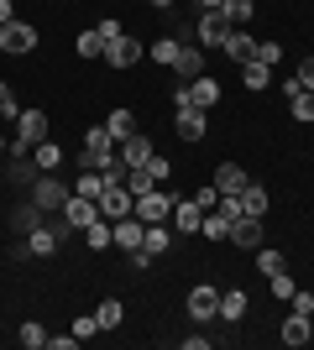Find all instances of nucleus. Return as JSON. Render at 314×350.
Listing matches in <instances>:
<instances>
[{
	"instance_id": "5701e85b",
	"label": "nucleus",
	"mask_w": 314,
	"mask_h": 350,
	"mask_svg": "<svg viewBox=\"0 0 314 350\" xmlns=\"http://www.w3.org/2000/svg\"><path fill=\"white\" fill-rule=\"evenodd\" d=\"M84 241H90V251H105L110 246V241H116V225H110V219H94V225H84Z\"/></svg>"
},
{
	"instance_id": "6e6552de",
	"label": "nucleus",
	"mask_w": 314,
	"mask_h": 350,
	"mask_svg": "<svg viewBox=\"0 0 314 350\" xmlns=\"http://www.w3.org/2000/svg\"><path fill=\"white\" fill-rule=\"evenodd\" d=\"M168 219H173V230H179V235H194L199 225H205V209H199V199H173V215H168Z\"/></svg>"
},
{
	"instance_id": "c85d7f7f",
	"label": "nucleus",
	"mask_w": 314,
	"mask_h": 350,
	"mask_svg": "<svg viewBox=\"0 0 314 350\" xmlns=\"http://www.w3.org/2000/svg\"><path fill=\"white\" fill-rule=\"evenodd\" d=\"M11 225H16V230H21V235H31V230H37V225H42V209H37V204H21V209H16V215H11Z\"/></svg>"
},
{
	"instance_id": "6ab92c4d",
	"label": "nucleus",
	"mask_w": 314,
	"mask_h": 350,
	"mask_svg": "<svg viewBox=\"0 0 314 350\" xmlns=\"http://www.w3.org/2000/svg\"><path fill=\"white\" fill-rule=\"evenodd\" d=\"M189 100H194V110H209V105H220V84L199 73L194 84H189Z\"/></svg>"
},
{
	"instance_id": "49530a36",
	"label": "nucleus",
	"mask_w": 314,
	"mask_h": 350,
	"mask_svg": "<svg viewBox=\"0 0 314 350\" xmlns=\"http://www.w3.org/2000/svg\"><path fill=\"white\" fill-rule=\"evenodd\" d=\"M47 345H53V350H74L79 335H47Z\"/></svg>"
},
{
	"instance_id": "4c0bfd02",
	"label": "nucleus",
	"mask_w": 314,
	"mask_h": 350,
	"mask_svg": "<svg viewBox=\"0 0 314 350\" xmlns=\"http://www.w3.org/2000/svg\"><path fill=\"white\" fill-rule=\"evenodd\" d=\"M100 189H105V178H100V173H84L74 193H84V199H100Z\"/></svg>"
},
{
	"instance_id": "4be33fe9",
	"label": "nucleus",
	"mask_w": 314,
	"mask_h": 350,
	"mask_svg": "<svg viewBox=\"0 0 314 350\" xmlns=\"http://www.w3.org/2000/svg\"><path fill=\"white\" fill-rule=\"evenodd\" d=\"M236 199H241V215H257V219L267 215V189H257V183H246V189H241Z\"/></svg>"
},
{
	"instance_id": "c756f323",
	"label": "nucleus",
	"mask_w": 314,
	"mask_h": 350,
	"mask_svg": "<svg viewBox=\"0 0 314 350\" xmlns=\"http://www.w3.org/2000/svg\"><path fill=\"white\" fill-rule=\"evenodd\" d=\"M105 126H110V136H116V142H126V136H136V116H131V110H116V116L105 120Z\"/></svg>"
},
{
	"instance_id": "423d86ee",
	"label": "nucleus",
	"mask_w": 314,
	"mask_h": 350,
	"mask_svg": "<svg viewBox=\"0 0 314 350\" xmlns=\"http://www.w3.org/2000/svg\"><path fill=\"white\" fill-rule=\"evenodd\" d=\"M231 37V16L225 11H199V47H220Z\"/></svg>"
},
{
	"instance_id": "58836bf2",
	"label": "nucleus",
	"mask_w": 314,
	"mask_h": 350,
	"mask_svg": "<svg viewBox=\"0 0 314 350\" xmlns=\"http://www.w3.org/2000/svg\"><path fill=\"white\" fill-rule=\"evenodd\" d=\"M257 267H262V278H272V272H283V256L278 251H257Z\"/></svg>"
},
{
	"instance_id": "9d476101",
	"label": "nucleus",
	"mask_w": 314,
	"mask_h": 350,
	"mask_svg": "<svg viewBox=\"0 0 314 350\" xmlns=\"http://www.w3.org/2000/svg\"><path fill=\"white\" fill-rule=\"evenodd\" d=\"M0 47H5V53H31V47H37V31H31L27 21H5V27H0Z\"/></svg>"
},
{
	"instance_id": "a878e982",
	"label": "nucleus",
	"mask_w": 314,
	"mask_h": 350,
	"mask_svg": "<svg viewBox=\"0 0 314 350\" xmlns=\"http://www.w3.org/2000/svg\"><path fill=\"white\" fill-rule=\"evenodd\" d=\"M74 53H79V58H105V37H100V31H79V37H74Z\"/></svg>"
},
{
	"instance_id": "864d4df0",
	"label": "nucleus",
	"mask_w": 314,
	"mask_h": 350,
	"mask_svg": "<svg viewBox=\"0 0 314 350\" xmlns=\"http://www.w3.org/2000/svg\"><path fill=\"white\" fill-rule=\"evenodd\" d=\"M152 5H157V11H163V5H173V0H152Z\"/></svg>"
},
{
	"instance_id": "ddd939ff",
	"label": "nucleus",
	"mask_w": 314,
	"mask_h": 350,
	"mask_svg": "<svg viewBox=\"0 0 314 350\" xmlns=\"http://www.w3.org/2000/svg\"><path fill=\"white\" fill-rule=\"evenodd\" d=\"M231 241L246 246V251L262 246V219H257V215H236V219H231Z\"/></svg>"
},
{
	"instance_id": "de8ad7c7",
	"label": "nucleus",
	"mask_w": 314,
	"mask_h": 350,
	"mask_svg": "<svg viewBox=\"0 0 314 350\" xmlns=\"http://www.w3.org/2000/svg\"><path fill=\"white\" fill-rule=\"evenodd\" d=\"M299 84H304V89H314V58H304V63H299Z\"/></svg>"
},
{
	"instance_id": "1a4fd4ad",
	"label": "nucleus",
	"mask_w": 314,
	"mask_h": 350,
	"mask_svg": "<svg viewBox=\"0 0 314 350\" xmlns=\"http://www.w3.org/2000/svg\"><path fill=\"white\" fill-rule=\"evenodd\" d=\"M189 314H194L199 324H205V319H220V293L209 288V282H199V288L189 293Z\"/></svg>"
},
{
	"instance_id": "bb28decb",
	"label": "nucleus",
	"mask_w": 314,
	"mask_h": 350,
	"mask_svg": "<svg viewBox=\"0 0 314 350\" xmlns=\"http://www.w3.org/2000/svg\"><path fill=\"white\" fill-rule=\"evenodd\" d=\"M309 335H314V329H309V314H293V319L283 324V345H309Z\"/></svg>"
},
{
	"instance_id": "c9c22d12",
	"label": "nucleus",
	"mask_w": 314,
	"mask_h": 350,
	"mask_svg": "<svg viewBox=\"0 0 314 350\" xmlns=\"http://www.w3.org/2000/svg\"><path fill=\"white\" fill-rule=\"evenodd\" d=\"M293 278H288V272H272V298H278V304H288V298H293Z\"/></svg>"
},
{
	"instance_id": "7c9ffc66",
	"label": "nucleus",
	"mask_w": 314,
	"mask_h": 350,
	"mask_svg": "<svg viewBox=\"0 0 314 350\" xmlns=\"http://www.w3.org/2000/svg\"><path fill=\"white\" fill-rule=\"evenodd\" d=\"M94 319H100V329H116V324H120V319H126V308H120V304H116V298H105V304H100V308H94Z\"/></svg>"
},
{
	"instance_id": "20e7f679",
	"label": "nucleus",
	"mask_w": 314,
	"mask_h": 350,
	"mask_svg": "<svg viewBox=\"0 0 314 350\" xmlns=\"http://www.w3.org/2000/svg\"><path fill=\"white\" fill-rule=\"evenodd\" d=\"M142 58H147V47L136 42V37H126V31H120L116 42H105V63L110 68H136Z\"/></svg>"
},
{
	"instance_id": "09e8293b",
	"label": "nucleus",
	"mask_w": 314,
	"mask_h": 350,
	"mask_svg": "<svg viewBox=\"0 0 314 350\" xmlns=\"http://www.w3.org/2000/svg\"><path fill=\"white\" fill-rule=\"evenodd\" d=\"M147 167H152V178H157V183H163V178H168V173H173V167H168V162H163V157H157V152H152V162H147Z\"/></svg>"
},
{
	"instance_id": "39448f33",
	"label": "nucleus",
	"mask_w": 314,
	"mask_h": 350,
	"mask_svg": "<svg viewBox=\"0 0 314 350\" xmlns=\"http://www.w3.org/2000/svg\"><path fill=\"white\" fill-rule=\"evenodd\" d=\"M168 215H173V193L152 189V193L136 199V219H142V225H157V219H168Z\"/></svg>"
},
{
	"instance_id": "7ed1b4c3",
	"label": "nucleus",
	"mask_w": 314,
	"mask_h": 350,
	"mask_svg": "<svg viewBox=\"0 0 314 350\" xmlns=\"http://www.w3.org/2000/svg\"><path fill=\"white\" fill-rule=\"evenodd\" d=\"M63 235H68V219H58V225H37V230L27 235V246H21V256H53Z\"/></svg>"
},
{
	"instance_id": "e433bc0d",
	"label": "nucleus",
	"mask_w": 314,
	"mask_h": 350,
	"mask_svg": "<svg viewBox=\"0 0 314 350\" xmlns=\"http://www.w3.org/2000/svg\"><path fill=\"white\" fill-rule=\"evenodd\" d=\"M21 345H27V350H42L47 345V329H42V324H21Z\"/></svg>"
},
{
	"instance_id": "dca6fc26",
	"label": "nucleus",
	"mask_w": 314,
	"mask_h": 350,
	"mask_svg": "<svg viewBox=\"0 0 314 350\" xmlns=\"http://www.w3.org/2000/svg\"><path fill=\"white\" fill-rule=\"evenodd\" d=\"M215 189H220V199H236V193L246 189V173H241V162H220V173H215Z\"/></svg>"
},
{
	"instance_id": "a18cd8bd",
	"label": "nucleus",
	"mask_w": 314,
	"mask_h": 350,
	"mask_svg": "<svg viewBox=\"0 0 314 350\" xmlns=\"http://www.w3.org/2000/svg\"><path fill=\"white\" fill-rule=\"evenodd\" d=\"M288 304H293V314H314V293H293Z\"/></svg>"
},
{
	"instance_id": "603ef678",
	"label": "nucleus",
	"mask_w": 314,
	"mask_h": 350,
	"mask_svg": "<svg viewBox=\"0 0 314 350\" xmlns=\"http://www.w3.org/2000/svg\"><path fill=\"white\" fill-rule=\"evenodd\" d=\"M225 0H199V11H220Z\"/></svg>"
},
{
	"instance_id": "f03ea898",
	"label": "nucleus",
	"mask_w": 314,
	"mask_h": 350,
	"mask_svg": "<svg viewBox=\"0 0 314 350\" xmlns=\"http://www.w3.org/2000/svg\"><path fill=\"white\" fill-rule=\"evenodd\" d=\"M94 204H100V215L110 219V225H116V219L136 215V193L126 189V183H105V189H100V199H94Z\"/></svg>"
},
{
	"instance_id": "37998d69",
	"label": "nucleus",
	"mask_w": 314,
	"mask_h": 350,
	"mask_svg": "<svg viewBox=\"0 0 314 350\" xmlns=\"http://www.w3.org/2000/svg\"><path fill=\"white\" fill-rule=\"evenodd\" d=\"M74 335H79V340H90V335H100V319H94V314H90V319H74Z\"/></svg>"
},
{
	"instance_id": "a19ab883",
	"label": "nucleus",
	"mask_w": 314,
	"mask_h": 350,
	"mask_svg": "<svg viewBox=\"0 0 314 350\" xmlns=\"http://www.w3.org/2000/svg\"><path fill=\"white\" fill-rule=\"evenodd\" d=\"M278 58H283V47H278V42H257V63H267V68H272Z\"/></svg>"
},
{
	"instance_id": "79ce46f5",
	"label": "nucleus",
	"mask_w": 314,
	"mask_h": 350,
	"mask_svg": "<svg viewBox=\"0 0 314 350\" xmlns=\"http://www.w3.org/2000/svg\"><path fill=\"white\" fill-rule=\"evenodd\" d=\"M194 199H199V209H215V204H220V189L205 183V189H194Z\"/></svg>"
},
{
	"instance_id": "f3484780",
	"label": "nucleus",
	"mask_w": 314,
	"mask_h": 350,
	"mask_svg": "<svg viewBox=\"0 0 314 350\" xmlns=\"http://www.w3.org/2000/svg\"><path fill=\"white\" fill-rule=\"evenodd\" d=\"M173 68H179V79H183V84H194L199 73H205V53L183 42V47H179V63H173Z\"/></svg>"
},
{
	"instance_id": "8fccbe9b",
	"label": "nucleus",
	"mask_w": 314,
	"mask_h": 350,
	"mask_svg": "<svg viewBox=\"0 0 314 350\" xmlns=\"http://www.w3.org/2000/svg\"><path fill=\"white\" fill-rule=\"evenodd\" d=\"M94 31H100L105 42H116V37H120V21H100V27H94Z\"/></svg>"
},
{
	"instance_id": "0eeeda50",
	"label": "nucleus",
	"mask_w": 314,
	"mask_h": 350,
	"mask_svg": "<svg viewBox=\"0 0 314 350\" xmlns=\"http://www.w3.org/2000/svg\"><path fill=\"white\" fill-rule=\"evenodd\" d=\"M63 219H68V230H84V225H94V219H100V204H94V199H84V193H68Z\"/></svg>"
},
{
	"instance_id": "2eb2a0df",
	"label": "nucleus",
	"mask_w": 314,
	"mask_h": 350,
	"mask_svg": "<svg viewBox=\"0 0 314 350\" xmlns=\"http://www.w3.org/2000/svg\"><path fill=\"white\" fill-rule=\"evenodd\" d=\"M120 162H126V167H147V162H152V142L142 131L126 136V142H120Z\"/></svg>"
},
{
	"instance_id": "2f4dec72",
	"label": "nucleus",
	"mask_w": 314,
	"mask_h": 350,
	"mask_svg": "<svg viewBox=\"0 0 314 350\" xmlns=\"http://www.w3.org/2000/svg\"><path fill=\"white\" fill-rule=\"evenodd\" d=\"M179 47H183V42H173V37H163V42H152L147 53H152V58H157V63H168V68H173V63H179Z\"/></svg>"
},
{
	"instance_id": "a211bd4d",
	"label": "nucleus",
	"mask_w": 314,
	"mask_h": 350,
	"mask_svg": "<svg viewBox=\"0 0 314 350\" xmlns=\"http://www.w3.org/2000/svg\"><path fill=\"white\" fill-rule=\"evenodd\" d=\"M168 246H173V230H168L163 219H157V225H147V230H142V246H136V251H147V256H163Z\"/></svg>"
},
{
	"instance_id": "5fc2aeb1",
	"label": "nucleus",
	"mask_w": 314,
	"mask_h": 350,
	"mask_svg": "<svg viewBox=\"0 0 314 350\" xmlns=\"http://www.w3.org/2000/svg\"><path fill=\"white\" fill-rule=\"evenodd\" d=\"M0 152H11V142H5V136H0Z\"/></svg>"
},
{
	"instance_id": "9b49d317",
	"label": "nucleus",
	"mask_w": 314,
	"mask_h": 350,
	"mask_svg": "<svg viewBox=\"0 0 314 350\" xmlns=\"http://www.w3.org/2000/svg\"><path fill=\"white\" fill-rule=\"evenodd\" d=\"M31 204L42 209V215H47V209H58V215H63V204H68V189H63L58 178H42V183L31 189Z\"/></svg>"
},
{
	"instance_id": "412c9836",
	"label": "nucleus",
	"mask_w": 314,
	"mask_h": 350,
	"mask_svg": "<svg viewBox=\"0 0 314 350\" xmlns=\"http://www.w3.org/2000/svg\"><path fill=\"white\" fill-rule=\"evenodd\" d=\"M199 230H205L209 241H231V215H225L220 204H215V209H205V225H199Z\"/></svg>"
},
{
	"instance_id": "c03bdc74",
	"label": "nucleus",
	"mask_w": 314,
	"mask_h": 350,
	"mask_svg": "<svg viewBox=\"0 0 314 350\" xmlns=\"http://www.w3.org/2000/svg\"><path fill=\"white\" fill-rule=\"evenodd\" d=\"M11 178H16V183H27V178H31V162H27V152H21V157L11 162Z\"/></svg>"
},
{
	"instance_id": "aec40b11",
	"label": "nucleus",
	"mask_w": 314,
	"mask_h": 350,
	"mask_svg": "<svg viewBox=\"0 0 314 350\" xmlns=\"http://www.w3.org/2000/svg\"><path fill=\"white\" fill-rule=\"evenodd\" d=\"M142 230H147V225H142V219H136V215H126V219H116V246H126V251H136V246H142Z\"/></svg>"
},
{
	"instance_id": "72a5a7b5",
	"label": "nucleus",
	"mask_w": 314,
	"mask_h": 350,
	"mask_svg": "<svg viewBox=\"0 0 314 350\" xmlns=\"http://www.w3.org/2000/svg\"><path fill=\"white\" fill-rule=\"evenodd\" d=\"M16 116H21V105H16V89L0 79V120H16Z\"/></svg>"
},
{
	"instance_id": "f704fd0d",
	"label": "nucleus",
	"mask_w": 314,
	"mask_h": 350,
	"mask_svg": "<svg viewBox=\"0 0 314 350\" xmlns=\"http://www.w3.org/2000/svg\"><path fill=\"white\" fill-rule=\"evenodd\" d=\"M293 120H314V89H304V94H293Z\"/></svg>"
},
{
	"instance_id": "393cba45",
	"label": "nucleus",
	"mask_w": 314,
	"mask_h": 350,
	"mask_svg": "<svg viewBox=\"0 0 314 350\" xmlns=\"http://www.w3.org/2000/svg\"><path fill=\"white\" fill-rule=\"evenodd\" d=\"M220 319L225 324H236V319H246V293H220Z\"/></svg>"
},
{
	"instance_id": "473e14b6",
	"label": "nucleus",
	"mask_w": 314,
	"mask_h": 350,
	"mask_svg": "<svg viewBox=\"0 0 314 350\" xmlns=\"http://www.w3.org/2000/svg\"><path fill=\"white\" fill-rule=\"evenodd\" d=\"M220 11L231 16V27H246V21H252V0H225Z\"/></svg>"
},
{
	"instance_id": "ea45409f",
	"label": "nucleus",
	"mask_w": 314,
	"mask_h": 350,
	"mask_svg": "<svg viewBox=\"0 0 314 350\" xmlns=\"http://www.w3.org/2000/svg\"><path fill=\"white\" fill-rule=\"evenodd\" d=\"M58 162H63V152H58L53 142H42V146H37V167H58Z\"/></svg>"
},
{
	"instance_id": "3c124183",
	"label": "nucleus",
	"mask_w": 314,
	"mask_h": 350,
	"mask_svg": "<svg viewBox=\"0 0 314 350\" xmlns=\"http://www.w3.org/2000/svg\"><path fill=\"white\" fill-rule=\"evenodd\" d=\"M5 21H16V16H11V0H0V27H5Z\"/></svg>"
},
{
	"instance_id": "f8f14e48",
	"label": "nucleus",
	"mask_w": 314,
	"mask_h": 350,
	"mask_svg": "<svg viewBox=\"0 0 314 350\" xmlns=\"http://www.w3.org/2000/svg\"><path fill=\"white\" fill-rule=\"evenodd\" d=\"M173 131H179L183 142H205V131H209V126H205V110L183 105V110H179V120H173Z\"/></svg>"
},
{
	"instance_id": "f257e3e1",
	"label": "nucleus",
	"mask_w": 314,
	"mask_h": 350,
	"mask_svg": "<svg viewBox=\"0 0 314 350\" xmlns=\"http://www.w3.org/2000/svg\"><path fill=\"white\" fill-rule=\"evenodd\" d=\"M47 142V116L42 110H21L16 116V142H11V157H21V152H31V146Z\"/></svg>"
},
{
	"instance_id": "b1692460",
	"label": "nucleus",
	"mask_w": 314,
	"mask_h": 350,
	"mask_svg": "<svg viewBox=\"0 0 314 350\" xmlns=\"http://www.w3.org/2000/svg\"><path fill=\"white\" fill-rule=\"evenodd\" d=\"M126 189L142 199V193H152V189H163L157 178H152V167H126Z\"/></svg>"
},
{
	"instance_id": "4468645a",
	"label": "nucleus",
	"mask_w": 314,
	"mask_h": 350,
	"mask_svg": "<svg viewBox=\"0 0 314 350\" xmlns=\"http://www.w3.org/2000/svg\"><path fill=\"white\" fill-rule=\"evenodd\" d=\"M220 53H225L231 63H252V58H257V42H252V37H246L241 27H231V37L220 42Z\"/></svg>"
},
{
	"instance_id": "cd10ccee",
	"label": "nucleus",
	"mask_w": 314,
	"mask_h": 350,
	"mask_svg": "<svg viewBox=\"0 0 314 350\" xmlns=\"http://www.w3.org/2000/svg\"><path fill=\"white\" fill-rule=\"evenodd\" d=\"M241 79H246V89H267L272 84V68H267V63H241Z\"/></svg>"
}]
</instances>
